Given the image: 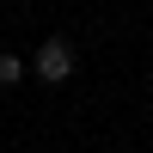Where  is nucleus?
Returning <instances> with one entry per match:
<instances>
[{
  "mask_svg": "<svg viewBox=\"0 0 153 153\" xmlns=\"http://www.w3.org/2000/svg\"><path fill=\"white\" fill-rule=\"evenodd\" d=\"M25 80V61L19 55H0V86H19Z\"/></svg>",
  "mask_w": 153,
  "mask_h": 153,
  "instance_id": "nucleus-2",
  "label": "nucleus"
},
{
  "mask_svg": "<svg viewBox=\"0 0 153 153\" xmlns=\"http://www.w3.org/2000/svg\"><path fill=\"white\" fill-rule=\"evenodd\" d=\"M68 74H74V43H68V37H49V43L37 49V80L61 86Z\"/></svg>",
  "mask_w": 153,
  "mask_h": 153,
  "instance_id": "nucleus-1",
  "label": "nucleus"
}]
</instances>
